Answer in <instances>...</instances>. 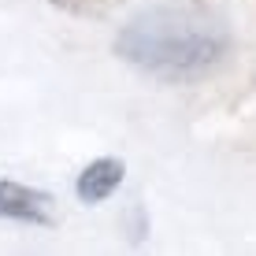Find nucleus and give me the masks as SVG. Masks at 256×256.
I'll use <instances>...</instances> for the list:
<instances>
[{
  "label": "nucleus",
  "instance_id": "obj_4",
  "mask_svg": "<svg viewBox=\"0 0 256 256\" xmlns=\"http://www.w3.org/2000/svg\"><path fill=\"white\" fill-rule=\"evenodd\" d=\"M48 4L67 15H78V19H100V15L116 12L122 0H48Z\"/></svg>",
  "mask_w": 256,
  "mask_h": 256
},
{
  "label": "nucleus",
  "instance_id": "obj_1",
  "mask_svg": "<svg viewBox=\"0 0 256 256\" xmlns=\"http://www.w3.org/2000/svg\"><path fill=\"white\" fill-rule=\"evenodd\" d=\"M234 52L230 22L208 4H152L116 34V56L167 86H190L216 74Z\"/></svg>",
  "mask_w": 256,
  "mask_h": 256
},
{
  "label": "nucleus",
  "instance_id": "obj_2",
  "mask_svg": "<svg viewBox=\"0 0 256 256\" xmlns=\"http://www.w3.org/2000/svg\"><path fill=\"white\" fill-rule=\"evenodd\" d=\"M0 216L4 219H19L30 226H52V197L41 190L19 186V182H0Z\"/></svg>",
  "mask_w": 256,
  "mask_h": 256
},
{
  "label": "nucleus",
  "instance_id": "obj_3",
  "mask_svg": "<svg viewBox=\"0 0 256 256\" xmlns=\"http://www.w3.org/2000/svg\"><path fill=\"white\" fill-rule=\"evenodd\" d=\"M122 174H126L122 160H112V156L93 160L82 174H78V182H74L78 200H82V204H100V200H108L112 193L122 186Z\"/></svg>",
  "mask_w": 256,
  "mask_h": 256
}]
</instances>
